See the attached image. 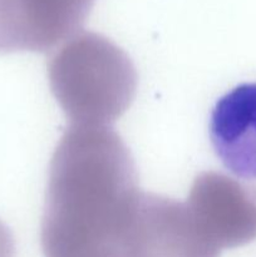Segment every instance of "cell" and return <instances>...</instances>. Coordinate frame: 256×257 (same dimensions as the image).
<instances>
[{
    "mask_svg": "<svg viewBox=\"0 0 256 257\" xmlns=\"http://www.w3.org/2000/svg\"><path fill=\"white\" fill-rule=\"evenodd\" d=\"M44 257H218L187 203L138 185L110 125H70L53 153L42 220Z\"/></svg>",
    "mask_w": 256,
    "mask_h": 257,
    "instance_id": "obj_1",
    "label": "cell"
},
{
    "mask_svg": "<svg viewBox=\"0 0 256 257\" xmlns=\"http://www.w3.org/2000/svg\"><path fill=\"white\" fill-rule=\"evenodd\" d=\"M48 75L70 125H110L130 108L137 90V72L127 53L87 30L53 49Z\"/></svg>",
    "mask_w": 256,
    "mask_h": 257,
    "instance_id": "obj_2",
    "label": "cell"
},
{
    "mask_svg": "<svg viewBox=\"0 0 256 257\" xmlns=\"http://www.w3.org/2000/svg\"><path fill=\"white\" fill-rule=\"evenodd\" d=\"M97 0H0L8 53L48 52L82 30Z\"/></svg>",
    "mask_w": 256,
    "mask_h": 257,
    "instance_id": "obj_3",
    "label": "cell"
},
{
    "mask_svg": "<svg viewBox=\"0 0 256 257\" xmlns=\"http://www.w3.org/2000/svg\"><path fill=\"white\" fill-rule=\"evenodd\" d=\"M188 208L206 235L222 250L256 233V220L238 183L220 172H201L191 186Z\"/></svg>",
    "mask_w": 256,
    "mask_h": 257,
    "instance_id": "obj_4",
    "label": "cell"
},
{
    "mask_svg": "<svg viewBox=\"0 0 256 257\" xmlns=\"http://www.w3.org/2000/svg\"><path fill=\"white\" fill-rule=\"evenodd\" d=\"M208 132L223 167L237 180L256 182V83H242L216 102Z\"/></svg>",
    "mask_w": 256,
    "mask_h": 257,
    "instance_id": "obj_5",
    "label": "cell"
},
{
    "mask_svg": "<svg viewBox=\"0 0 256 257\" xmlns=\"http://www.w3.org/2000/svg\"><path fill=\"white\" fill-rule=\"evenodd\" d=\"M0 257H15V242L9 228L0 221Z\"/></svg>",
    "mask_w": 256,
    "mask_h": 257,
    "instance_id": "obj_6",
    "label": "cell"
}]
</instances>
